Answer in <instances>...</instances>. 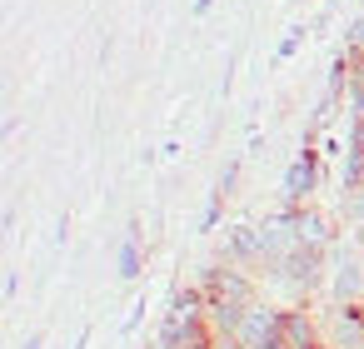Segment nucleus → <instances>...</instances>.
Masks as SVG:
<instances>
[{
  "mask_svg": "<svg viewBox=\"0 0 364 349\" xmlns=\"http://www.w3.org/2000/svg\"><path fill=\"white\" fill-rule=\"evenodd\" d=\"M279 314H284V309L255 299V304L240 314V324L230 329L225 344H230V349H264V344H279Z\"/></svg>",
  "mask_w": 364,
  "mask_h": 349,
  "instance_id": "1",
  "label": "nucleus"
},
{
  "mask_svg": "<svg viewBox=\"0 0 364 349\" xmlns=\"http://www.w3.org/2000/svg\"><path fill=\"white\" fill-rule=\"evenodd\" d=\"M269 269H274V279L289 284L294 294H309V289L324 279V249H299V245H294V249H289L279 264H269Z\"/></svg>",
  "mask_w": 364,
  "mask_h": 349,
  "instance_id": "2",
  "label": "nucleus"
},
{
  "mask_svg": "<svg viewBox=\"0 0 364 349\" xmlns=\"http://www.w3.org/2000/svg\"><path fill=\"white\" fill-rule=\"evenodd\" d=\"M319 334H324V349H364V309L359 304H329Z\"/></svg>",
  "mask_w": 364,
  "mask_h": 349,
  "instance_id": "3",
  "label": "nucleus"
},
{
  "mask_svg": "<svg viewBox=\"0 0 364 349\" xmlns=\"http://www.w3.org/2000/svg\"><path fill=\"white\" fill-rule=\"evenodd\" d=\"M314 185H319V155H314V150H299L294 165L284 170V205L299 210L304 195H314Z\"/></svg>",
  "mask_w": 364,
  "mask_h": 349,
  "instance_id": "4",
  "label": "nucleus"
},
{
  "mask_svg": "<svg viewBox=\"0 0 364 349\" xmlns=\"http://www.w3.org/2000/svg\"><path fill=\"white\" fill-rule=\"evenodd\" d=\"M279 349H324V334L309 309H284L279 314Z\"/></svg>",
  "mask_w": 364,
  "mask_h": 349,
  "instance_id": "5",
  "label": "nucleus"
},
{
  "mask_svg": "<svg viewBox=\"0 0 364 349\" xmlns=\"http://www.w3.org/2000/svg\"><path fill=\"white\" fill-rule=\"evenodd\" d=\"M329 294H334V304H359L364 299V264H359V254H339V264H334V279H329Z\"/></svg>",
  "mask_w": 364,
  "mask_h": 349,
  "instance_id": "6",
  "label": "nucleus"
},
{
  "mask_svg": "<svg viewBox=\"0 0 364 349\" xmlns=\"http://www.w3.org/2000/svg\"><path fill=\"white\" fill-rule=\"evenodd\" d=\"M334 240V230H329V215H319V210H294V245L299 249H324Z\"/></svg>",
  "mask_w": 364,
  "mask_h": 349,
  "instance_id": "7",
  "label": "nucleus"
},
{
  "mask_svg": "<svg viewBox=\"0 0 364 349\" xmlns=\"http://www.w3.org/2000/svg\"><path fill=\"white\" fill-rule=\"evenodd\" d=\"M259 259V225H235L225 240V264H255Z\"/></svg>",
  "mask_w": 364,
  "mask_h": 349,
  "instance_id": "8",
  "label": "nucleus"
},
{
  "mask_svg": "<svg viewBox=\"0 0 364 349\" xmlns=\"http://www.w3.org/2000/svg\"><path fill=\"white\" fill-rule=\"evenodd\" d=\"M140 264H145V254H140V225H130L125 240H120V249H115V274L120 279H135Z\"/></svg>",
  "mask_w": 364,
  "mask_h": 349,
  "instance_id": "9",
  "label": "nucleus"
},
{
  "mask_svg": "<svg viewBox=\"0 0 364 349\" xmlns=\"http://www.w3.org/2000/svg\"><path fill=\"white\" fill-rule=\"evenodd\" d=\"M220 210H225V195H220V190H210V200H205V215H200V235H210V230L220 225Z\"/></svg>",
  "mask_w": 364,
  "mask_h": 349,
  "instance_id": "10",
  "label": "nucleus"
},
{
  "mask_svg": "<svg viewBox=\"0 0 364 349\" xmlns=\"http://www.w3.org/2000/svg\"><path fill=\"white\" fill-rule=\"evenodd\" d=\"M344 45H349V55H364V11L349 21V31H344Z\"/></svg>",
  "mask_w": 364,
  "mask_h": 349,
  "instance_id": "11",
  "label": "nucleus"
},
{
  "mask_svg": "<svg viewBox=\"0 0 364 349\" xmlns=\"http://www.w3.org/2000/svg\"><path fill=\"white\" fill-rule=\"evenodd\" d=\"M304 36H309L304 26H294V31H284V41H279V50H274V60H289V55L299 50V41H304Z\"/></svg>",
  "mask_w": 364,
  "mask_h": 349,
  "instance_id": "12",
  "label": "nucleus"
},
{
  "mask_svg": "<svg viewBox=\"0 0 364 349\" xmlns=\"http://www.w3.org/2000/svg\"><path fill=\"white\" fill-rule=\"evenodd\" d=\"M140 314H145V299H135V309H130V319H125V334H135V324H140Z\"/></svg>",
  "mask_w": 364,
  "mask_h": 349,
  "instance_id": "13",
  "label": "nucleus"
},
{
  "mask_svg": "<svg viewBox=\"0 0 364 349\" xmlns=\"http://www.w3.org/2000/svg\"><path fill=\"white\" fill-rule=\"evenodd\" d=\"M41 344H46V334H26V344H21V349H41Z\"/></svg>",
  "mask_w": 364,
  "mask_h": 349,
  "instance_id": "14",
  "label": "nucleus"
},
{
  "mask_svg": "<svg viewBox=\"0 0 364 349\" xmlns=\"http://www.w3.org/2000/svg\"><path fill=\"white\" fill-rule=\"evenodd\" d=\"M210 6H215V0H195V16H205Z\"/></svg>",
  "mask_w": 364,
  "mask_h": 349,
  "instance_id": "15",
  "label": "nucleus"
}]
</instances>
